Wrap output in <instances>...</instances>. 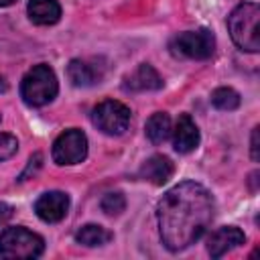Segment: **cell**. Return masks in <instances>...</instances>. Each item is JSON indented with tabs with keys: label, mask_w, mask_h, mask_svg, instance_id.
<instances>
[{
	"label": "cell",
	"mask_w": 260,
	"mask_h": 260,
	"mask_svg": "<svg viewBox=\"0 0 260 260\" xmlns=\"http://www.w3.org/2000/svg\"><path fill=\"white\" fill-rule=\"evenodd\" d=\"M211 193L195 181H183L169 189L156 205L160 240L167 250L181 252L195 244L213 219Z\"/></svg>",
	"instance_id": "6da1fadb"
},
{
	"label": "cell",
	"mask_w": 260,
	"mask_h": 260,
	"mask_svg": "<svg viewBox=\"0 0 260 260\" xmlns=\"http://www.w3.org/2000/svg\"><path fill=\"white\" fill-rule=\"evenodd\" d=\"M258 20H260V8L254 2H244L230 12L228 28L238 49L248 51V53H256L260 49Z\"/></svg>",
	"instance_id": "7a4b0ae2"
},
{
	"label": "cell",
	"mask_w": 260,
	"mask_h": 260,
	"mask_svg": "<svg viewBox=\"0 0 260 260\" xmlns=\"http://www.w3.org/2000/svg\"><path fill=\"white\" fill-rule=\"evenodd\" d=\"M57 89H59V85H57L55 71L45 63L35 65L22 77V83H20L22 100L35 108H41V106H47L49 102H53L57 95Z\"/></svg>",
	"instance_id": "3957f363"
},
{
	"label": "cell",
	"mask_w": 260,
	"mask_h": 260,
	"mask_svg": "<svg viewBox=\"0 0 260 260\" xmlns=\"http://www.w3.org/2000/svg\"><path fill=\"white\" fill-rule=\"evenodd\" d=\"M45 250V242L39 234L26 228H6L0 234V256L8 260H30L39 258Z\"/></svg>",
	"instance_id": "277c9868"
},
{
	"label": "cell",
	"mask_w": 260,
	"mask_h": 260,
	"mask_svg": "<svg viewBox=\"0 0 260 260\" xmlns=\"http://www.w3.org/2000/svg\"><path fill=\"white\" fill-rule=\"evenodd\" d=\"M169 49L175 57L185 59H209L215 51V37L209 28L179 32L171 39Z\"/></svg>",
	"instance_id": "5b68a950"
},
{
	"label": "cell",
	"mask_w": 260,
	"mask_h": 260,
	"mask_svg": "<svg viewBox=\"0 0 260 260\" xmlns=\"http://www.w3.org/2000/svg\"><path fill=\"white\" fill-rule=\"evenodd\" d=\"M91 122L98 130L110 136H120L128 130L130 124V110L122 102L104 100L91 110Z\"/></svg>",
	"instance_id": "8992f818"
},
{
	"label": "cell",
	"mask_w": 260,
	"mask_h": 260,
	"mask_svg": "<svg viewBox=\"0 0 260 260\" xmlns=\"http://www.w3.org/2000/svg\"><path fill=\"white\" fill-rule=\"evenodd\" d=\"M53 160L57 165H77L87 156V138L81 130L69 128L53 142Z\"/></svg>",
	"instance_id": "52a82bcc"
},
{
	"label": "cell",
	"mask_w": 260,
	"mask_h": 260,
	"mask_svg": "<svg viewBox=\"0 0 260 260\" xmlns=\"http://www.w3.org/2000/svg\"><path fill=\"white\" fill-rule=\"evenodd\" d=\"M69 211V195L63 191H49L43 193L35 201V213L47 221V223H57L61 221Z\"/></svg>",
	"instance_id": "ba28073f"
},
{
	"label": "cell",
	"mask_w": 260,
	"mask_h": 260,
	"mask_svg": "<svg viewBox=\"0 0 260 260\" xmlns=\"http://www.w3.org/2000/svg\"><path fill=\"white\" fill-rule=\"evenodd\" d=\"M246 242V234L240 228L228 225V228H219L215 230L209 240H207V252L211 258H221L223 254L232 252L234 248L242 246Z\"/></svg>",
	"instance_id": "9c48e42d"
},
{
	"label": "cell",
	"mask_w": 260,
	"mask_h": 260,
	"mask_svg": "<svg viewBox=\"0 0 260 260\" xmlns=\"http://www.w3.org/2000/svg\"><path fill=\"white\" fill-rule=\"evenodd\" d=\"M171 132H173V146L177 152L187 154L199 146V128L191 120L189 114H181L177 118L175 130H171Z\"/></svg>",
	"instance_id": "30bf717a"
},
{
	"label": "cell",
	"mask_w": 260,
	"mask_h": 260,
	"mask_svg": "<svg viewBox=\"0 0 260 260\" xmlns=\"http://www.w3.org/2000/svg\"><path fill=\"white\" fill-rule=\"evenodd\" d=\"M67 77L77 87H87L98 83L104 77V65H98V61H83L73 59L67 65Z\"/></svg>",
	"instance_id": "8fae6325"
},
{
	"label": "cell",
	"mask_w": 260,
	"mask_h": 260,
	"mask_svg": "<svg viewBox=\"0 0 260 260\" xmlns=\"http://www.w3.org/2000/svg\"><path fill=\"white\" fill-rule=\"evenodd\" d=\"M124 87L130 89V91H154V89H160L162 87V79H160V75L156 73V69L152 65L142 63L126 79Z\"/></svg>",
	"instance_id": "7c38bea8"
},
{
	"label": "cell",
	"mask_w": 260,
	"mask_h": 260,
	"mask_svg": "<svg viewBox=\"0 0 260 260\" xmlns=\"http://www.w3.org/2000/svg\"><path fill=\"white\" fill-rule=\"evenodd\" d=\"M173 171H175V167H173V162H171L169 156L154 154V156H150V158L142 165L140 177H142L144 181H150L152 185H165V183L173 177Z\"/></svg>",
	"instance_id": "4fadbf2b"
},
{
	"label": "cell",
	"mask_w": 260,
	"mask_h": 260,
	"mask_svg": "<svg viewBox=\"0 0 260 260\" xmlns=\"http://www.w3.org/2000/svg\"><path fill=\"white\" fill-rule=\"evenodd\" d=\"M26 10H28V18L41 26L55 24L61 16V6L57 0H30Z\"/></svg>",
	"instance_id": "5bb4252c"
},
{
	"label": "cell",
	"mask_w": 260,
	"mask_h": 260,
	"mask_svg": "<svg viewBox=\"0 0 260 260\" xmlns=\"http://www.w3.org/2000/svg\"><path fill=\"white\" fill-rule=\"evenodd\" d=\"M146 136L152 144H162L171 136V118L167 112H154L146 120Z\"/></svg>",
	"instance_id": "9a60e30c"
},
{
	"label": "cell",
	"mask_w": 260,
	"mask_h": 260,
	"mask_svg": "<svg viewBox=\"0 0 260 260\" xmlns=\"http://www.w3.org/2000/svg\"><path fill=\"white\" fill-rule=\"evenodd\" d=\"M112 240V232L102 228V225H95V223H87V225H81L75 234V242L81 244V246H104Z\"/></svg>",
	"instance_id": "2e32d148"
},
{
	"label": "cell",
	"mask_w": 260,
	"mask_h": 260,
	"mask_svg": "<svg viewBox=\"0 0 260 260\" xmlns=\"http://www.w3.org/2000/svg\"><path fill=\"white\" fill-rule=\"evenodd\" d=\"M211 104L217 108V110H236L240 106V93L232 87H217L213 93H211Z\"/></svg>",
	"instance_id": "e0dca14e"
},
{
	"label": "cell",
	"mask_w": 260,
	"mask_h": 260,
	"mask_svg": "<svg viewBox=\"0 0 260 260\" xmlns=\"http://www.w3.org/2000/svg\"><path fill=\"white\" fill-rule=\"evenodd\" d=\"M100 207H102V211L108 213V215H120V213L126 209V199H124V195L118 193V191L106 193V195L102 197V201H100Z\"/></svg>",
	"instance_id": "ac0fdd59"
},
{
	"label": "cell",
	"mask_w": 260,
	"mask_h": 260,
	"mask_svg": "<svg viewBox=\"0 0 260 260\" xmlns=\"http://www.w3.org/2000/svg\"><path fill=\"white\" fill-rule=\"evenodd\" d=\"M16 150H18V140H16L12 134L0 132V160L10 158Z\"/></svg>",
	"instance_id": "d6986e66"
},
{
	"label": "cell",
	"mask_w": 260,
	"mask_h": 260,
	"mask_svg": "<svg viewBox=\"0 0 260 260\" xmlns=\"http://www.w3.org/2000/svg\"><path fill=\"white\" fill-rule=\"evenodd\" d=\"M41 165H43V154H41V152H35V154L28 158V165H26V169L22 171V175L18 177V181H26L30 175H35V173L41 169Z\"/></svg>",
	"instance_id": "ffe728a7"
},
{
	"label": "cell",
	"mask_w": 260,
	"mask_h": 260,
	"mask_svg": "<svg viewBox=\"0 0 260 260\" xmlns=\"http://www.w3.org/2000/svg\"><path fill=\"white\" fill-rule=\"evenodd\" d=\"M12 213H14V209L8 205V203H4V201H0V225H4L10 217H12Z\"/></svg>",
	"instance_id": "44dd1931"
},
{
	"label": "cell",
	"mask_w": 260,
	"mask_h": 260,
	"mask_svg": "<svg viewBox=\"0 0 260 260\" xmlns=\"http://www.w3.org/2000/svg\"><path fill=\"white\" fill-rule=\"evenodd\" d=\"M258 130H260V128H254V130H252V158H254V160L260 158V154H258Z\"/></svg>",
	"instance_id": "7402d4cb"
},
{
	"label": "cell",
	"mask_w": 260,
	"mask_h": 260,
	"mask_svg": "<svg viewBox=\"0 0 260 260\" xmlns=\"http://www.w3.org/2000/svg\"><path fill=\"white\" fill-rule=\"evenodd\" d=\"M6 89H8V81H6V79L0 75V93H4Z\"/></svg>",
	"instance_id": "603a6c76"
},
{
	"label": "cell",
	"mask_w": 260,
	"mask_h": 260,
	"mask_svg": "<svg viewBox=\"0 0 260 260\" xmlns=\"http://www.w3.org/2000/svg\"><path fill=\"white\" fill-rule=\"evenodd\" d=\"M12 2H16V0H0V8H2V6H10Z\"/></svg>",
	"instance_id": "cb8c5ba5"
},
{
	"label": "cell",
	"mask_w": 260,
	"mask_h": 260,
	"mask_svg": "<svg viewBox=\"0 0 260 260\" xmlns=\"http://www.w3.org/2000/svg\"><path fill=\"white\" fill-rule=\"evenodd\" d=\"M0 120H2V116H0Z\"/></svg>",
	"instance_id": "d4e9b609"
}]
</instances>
